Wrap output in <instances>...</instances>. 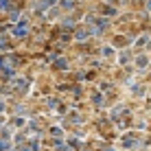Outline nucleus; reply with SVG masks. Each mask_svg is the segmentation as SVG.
<instances>
[{"label": "nucleus", "mask_w": 151, "mask_h": 151, "mask_svg": "<svg viewBox=\"0 0 151 151\" xmlns=\"http://www.w3.org/2000/svg\"><path fill=\"white\" fill-rule=\"evenodd\" d=\"M11 66H13V57H0V68L11 72Z\"/></svg>", "instance_id": "f257e3e1"}, {"label": "nucleus", "mask_w": 151, "mask_h": 151, "mask_svg": "<svg viewBox=\"0 0 151 151\" xmlns=\"http://www.w3.org/2000/svg\"><path fill=\"white\" fill-rule=\"evenodd\" d=\"M27 29H29L27 22H20V27L13 31V35H18V37H24V35H27Z\"/></svg>", "instance_id": "f03ea898"}, {"label": "nucleus", "mask_w": 151, "mask_h": 151, "mask_svg": "<svg viewBox=\"0 0 151 151\" xmlns=\"http://www.w3.org/2000/svg\"><path fill=\"white\" fill-rule=\"evenodd\" d=\"M50 2H53V0H40V2H37V4H35V9H37V11H44V9H46V7H48V4H50Z\"/></svg>", "instance_id": "7ed1b4c3"}, {"label": "nucleus", "mask_w": 151, "mask_h": 151, "mask_svg": "<svg viewBox=\"0 0 151 151\" xmlns=\"http://www.w3.org/2000/svg\"><path fill=\"white\" fill-rule=\"evenodd\" d=\"M0 48H2V50H7V48H9V40L4 37V35L0 37Z\"/></svg>", "instance_id": "20e7f679"}, {"label": "nucleus", "mask_w": 151, "mask_h": 151, "mask_svg": "<svg viewBox=\"0 0 151 151\" xmlns=\"http://www.w3.org/2000/svg\"><path fill=\"white\" fill-rule=\"evenodd\" d=\"M4 149H9V140L7 138H0V151H4Z\"/></svg>", "instance_id": "39448f33"}, {"label": "nucleus", "mask_w": 151, "mask_h": 151, "mask_svg": "<svg viewBox=\"0 0 151 151\" xmlns=\"http://www.w3.org/2000/svg\"><path fill=\"white\" fill-rule=\"evenodd\" d=\"M88 37V31H86V33H83V31H79V33H77V40H86Z\"/></svg>", "instance_id": "423d86ee"}]
</instances>
